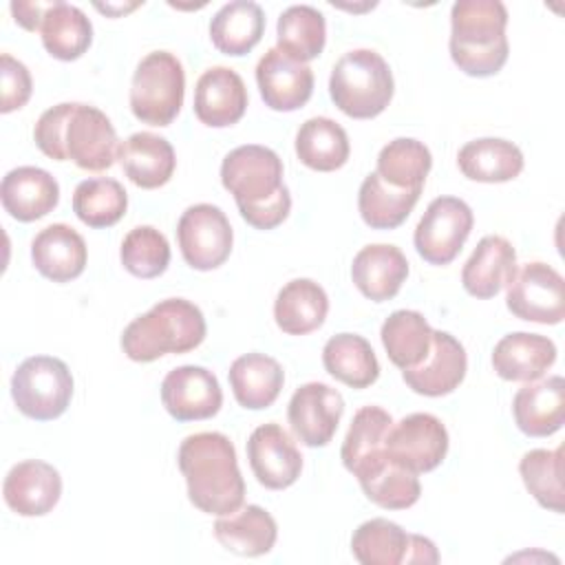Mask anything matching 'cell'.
Returning <instances> with one entry per match:
<instances>
[{"instance_id": "836d02e7", "label": "cell", "mask_w": 565, "mask_h": 565, "mask_svg": "<svg viewBox=\"0 0 565 565\" xmlns=\"http://www.w3.org/2000/svg\"><path fill=\"white\" fill-rule=\"evenodd\" d=\"M40 33L46 53L62 62L82 57L93 42V24L86 13L62 0L49 2Z\"/></svg>"}, {"instance_id": "4316f807", "label": "cell", "mask_w": 565, "mask_h": 565, "mask_svg": "<svg viewBox=\"0 0 565 565\" xmlns=\"http://www.w3.org/2000/svg\"><path fill=\"white\" fill-rule=\"evenodd\" d=\"M86 243L66 223H53L35 234L31 241V260L35 269L53 280L68 282L75 280L86 267Z\"/></svg>"}, {"instance_id": "2e32d148", "label": "cell", "mask_w": 565, "mask_h": 565, "mask_svg": "<svg viewBox=\"0 0 565 565\" xmlns=\"http://www.w3.org/2000/svg\"><path fill=\"white\" fill-rule=\"evenodd\" d=\"M161 402L177 422H199L218 413L223 391L212 371L183 364L163 377Z\"/></svg>"}, {"instance_id": "9a60e30c", "label": "cell", "mask_w": 565, "mask_h": 565, "mask_svg": "<svg viewBox=\"0 0 565 565\" xmlns=\"http://www.w3.org/2000/svg\"><path fill=\"white\" fill-rule=\"evenodd\" d=\"M344 413L342 395L322 382H307L289 399L287 419L294 435L309 448L327 446Z\"/></svg>"}, {"instance_id": "ab89813d", "label": "cell", "mask_w": 565, "mask_h": 565, "mask_svg": "<svg viewBox=\"0 0 565 565\" xmlns=\"http://www.w3.org/2000/svg\"><path fill=\"white\" fill-rule=\"evenodd\" d=\"M430 166V150L422 141L411 137H397L380 150L375 172L393 188L422 190Z\"/></svg>"}, {"instance_id": "4dcf8cb0", "label": "cell", "mask_w": 565, "mask_h": 565, "mask_svg": "<svg viewBox=\"0 0 565 565\" xmlns=\"http://www.w3.org/2000/svg\"><path fill=\"white\" fill-rule=\"evenodd\" d=\"M216 541L238 556H263L271 552L278 525L260 505H245L214 523Z\"/></svg>"}, {"instance_id": "7a4b0ae2", "label": "cell", "mask_w": 565, "mask_h": 565, "mask_svg": "<svg viewBox=\"0 0 565 565\" xmlns=\"http://www.w3.org/2000/svg\"><path fill=\"white\" fill-rule=\"evenodd\" d=\"M179 470L188 483V499L205 514L225 516L245 499V481L236 450L223 433H194L179 446Z\"/></svg>"}, {"instance_id": "f6af8a7d", "label": "cell", "mask_w": 565, "mask_h": 565, "mask_svg": "<svg viewBox=\"0 0 565 565\" xmlns=\"http://www.w3.org/2000/svg\"><path fill=\"white\" fill-rule=\"evenodd\" d=\"M73 110L71 102L51 106L44 110L33 128V139L35 146L55 161H66V150H64V128L68 121V115Z\"/></svg>"}, {"instance_id": "9c48e42d", "label": "cell", "mask_w": 565, "mask_h": 565, "mask_svg": "<svg viewBox=\"0 0 565 565\" xmlns=\"http://www.w3.org/2000/svg\"><path fill=\"white\" fill-rule=\"evenodd\" d=\"M177 241L183 260L192 269L210 271L230 258L234 232L221 207L196 203L181 214L177 223Z\"/></svg>"}, {"instance_id": "4fadbf2b", "label": "cell", "mask_w": 565, "mask_h": 565, "mask_svg": "<svg viewBox=\"0 0 565 565\" xmlns=\"http://www.w3.org/2000/svg\"><path fill=\"white\" fill-rule=\"evenodd\" d=\"M64 150L82 170L102 172L117 159V132L110 119L95 106L73 104L64 128Z\"/></svg>"}, {"instance_id": "1f68e13d", "label": "cell", "mask_w": 565, "mask_h": 565, "mask_svg": "<svg viewBox=\"0 0 565 565\" xmlns=\"http://www.w3.org/2000/svg\"><path fill=\"white\" fill-rule=\"evenodd\" d=\"M329 311L324 289L311 278L289 280L276 296L274 318L280 331L289 335H307L322 327Z\"/></svg>"}, {"instance_id": "277c9868", "label": "cell", "mask_w": 565, "mask_h": 565, "mask_svg": "<svg viewBox=\"0 0 565 565\" xmlns=\"http://www.w3.org/2000/svg\"><path fill=\"white\" fill-rule=\"evenodd\" d=\"M205 331V318L194 302L166 298L124 329L121 349L132 362H152L166 353L196 349Z\"/></svg>"}, {"instance_id": "52a82bcc", "label": "cell", "mask_w": 565, "mask_h": 565, "mask_svg": "<svg viewBox=\"0 0 565 565\" xmlns=\"http://www.w3.org/2000/svg\"><path fill=\"white\" fill-rule=\"evenodd\" d=\"M11 397L18 411L31 419H57L71 404L73 375L60 358H26L11 377Z\"/></svg>"}, {"instance_id": "60d3db41", "label": "cell", "mask_w": 565, "mask_h": 565, "mask_svg": "<svg viewBox=\"0 0 565 565\" xmlns=\"http://www.w3.org/2000/svg\"><path fill=\"white\" fill-rule=\"evenodd\" d=\"M128 194L108 177L86 179L73 192V212L88 227H110L126 214Z\"/></svg>"}, {"instance_id": "e575fe53", "label": "cell", "mask_w": 565, "mask_h": 565, "mask_svg": "<svg viewBox=\"0 0 565 565\" xmlns=\"http://www.w3.org/2000/svg\"><path fill=\"white\" fill-rule=\"evenodd\" d=\"M322 364L331 377L351 386L366 388L380 377V362L369 340L358 333H338L322 349Z\"/></svg>"}, {"instance_id": "6da1fadb", "label": "cell", "mask_w": 565, "mask_h": 565, "mask_svg": "<svg viewBox=\"0 0 565 565\" xmlns=\"http://www.w3.org/2000/svg\"><path fill=\"white\" fill-rule=\"evenodd\" d=\"M221 183L234 194L241 216L256 230L278 227L291 210L282 161L271 148L247 143L230 150L221 163Z\"/></svg>"}, {"instance_id": "f35d334b", "label": "cell", "mask_w": 565, "mask_h": 565, "mask_svg": "<svg viewBox=\"0 0 565 565\" xmlns=\"http://www.w3.org/2000/svg\"><path fill=\"white\" fill-rule=\"evenodd\" d=\"M388 360L402 371L417 366L430 351L433 329L419 311L397 309L393 311L380 331Z\"/></svg>"}, {"instance_id": "7bdbcfd3", "label": "cell", "mask_w": 565, "mask_h": 565, "mask_svg": "<svg viewBox=\"0 0 565 565\" xmlns=\"http://www.w3.org/2000/svg\"><path fill=\"white\" fill-rule=\"evenodd\" d=\"M121 265L137 278H157L170 265L168 238L152 225L132 227L119 247Z\"/></svg>"}, {"instance_id": "7c38bea8", "label": "cell", "mask_w": 565, "mask_h": 565, "mask_svg": "<svg viewBox=\"0 0 565 565\" xmlns=\"http://www.w3.org/2000/svg\"><path fill=\"white\" fill-rule=\"evenodd\" d=\"M384 450L417 475L430 472L448 452V430L430 413H411L391 426Z\"/></svg>"}, {"instance_id": "8d00e7d4", "label": "cell", "mask_w": 565, "mask_h": 565, "mask_svg": "<svg viewBox=\"0 0 565 565\" xmlns=\"http://www.w3.org/2000/svg\"><path fill=\"white\" fill-rule=\"evenodd\" d=\"M419 194L422 190L393 188L377 172H371L360 185L358 210L369 227L395 230L408 218L415 203L419 201Z\"/></svg>"}, {"instance_id": "d6986e66", "label": "cell", "mask_w": 565, "mask_h": 565, "mask_svg": "<svg viewBox=\"0 0 565 565\" xmlns=\"http://www.w3.org/2000/svg\"><path fill=\"white\" fill-rule=\"evenodd\" d=\"M466 369L468 358L463 344L448 331L433 329L428 355L417 366L402 371V377L411 391L426 397H441L463 382Z\"/></svg>"}, {"instance_id": "b9f144b4", "label": "cell", "mask_w": 565, "mask_h": 565, "mask_svg": "<svg viewBox=\"0 0 565 565\" xmlns=\"http://www.w3.org/2000/svg\"><path fill=\"white\" fill-rule=\"evenodd\" d=\"M521 479L541 508L563 512V446L556 450L534 448L519 461Z\"/></svg>"}, {"instance_id": "f1b7e54d", "label": "cell", "mask_w": 565, "mask_h": 565, "mask_svg": "<svg viewBox=\"0 0 565 565\" xmlns=\"http://www.w3.org/2000/svg\"><path fill=\"white\" fill-rule=\"evenodd\" d=\"M232 393L243 408L260 411L276 402L282 391V366L265 353H245L227 371Z\"/></svg>"}, {"instance_id": "f546056e", "label": "cell", "mask_w": 565, "mask_h": 565, "mask_svg": "<svg viewBox=\"0 0 565 565\" xmlns=\"http://www.w3.org/2000/svg\"><path fill=\"white\" fill-rule=\"evenodd\" d=\"M459 170L466 179L479 183L512 181L523 170V152L516 143L499 137L468 141L457 154Z\"/></svg>"}, {"instance_id": "c3c4849f", "label": "cell", "mask_w": 565, "mask_h": 565, "mask_svg": "<svg viewBox=\"0 0 565 565\" xmlns=\"http://www.w3.org/2000/svg\"><path fill=\"white\" fill-rule=\"evenodd\" d=\"M95 7H97L99 11H106V13H119V11H124V13H126V11H130V9L139 7V4H132V7H110V4H106V7H104V4H95Z\"/></svg>"}, {"instance_id": "8992f818", "label": "cell", "mask_w": 565, "mask_h": 565, "mask_svg": "<svg viewBox=\"0 0 565 565\" xmlns=\"http://www.w3.org/2000/svg\"><path fill=\"white\" fill-rule=\"evenodd\" d=\"M185 73L177 55L148 53L135 68L130 84V110L148 126H170L183 106Z\"/></svg>"}, {"instance_id": "484cf974", "label": "cell", "mask_w": 565, "mask_h": 565, "mask_svg": "<svg viewBox=\"0 0 565 565\" xmlns=\"http://www.w3.org/2000/svg\"><path fill=\"white\" fill-rule=\"evenodd\" d=\"M556 362V344L547 335L516 331L503 335L492 351V369L508 382L541 380Z\"/></svg>"}, {"instance_id": "ac0fdd59", "label": "cell", "mask_w": 565, "mask_h": 565, "mask_svg": "<svg viewBox=\"0 0 565 565\" xmlns=\"http://www.w3.org/2000/svg\"><path fill=\"white\" fill-rule=\"evenodd\" d=\"M256 84L265 106L291 113L309 102L313 93V71L274 46L256 64Z\"/></svg>"}, {"instance_id": "30bf717a", "label": "cell", "mask_w": 565, "mask_h": 565, "mask_svg": "<svg viewBox=\"0 0 565 565\" xmlns=\"http://www.w3.org/2000/svg\"><path fill=\"white\" fill-rule=\"evenodd\" d=\"M351 552L362 565L437 563L439 554L430 539L408 534L388 519H371L358 525L351 536Z\"/></svg>"}, {"instance_id": "ee69618b", "label": "cell", "mask_w": 565, "mask_h": 565, "mask_svg": "<svg viewBox=\"0 0 565 565\" xmlns=\"http://www.w3.org/2000/svg\"><path fill=\"white\" fill-rule=\"evenodd\" d=\"M393 426V417L380 408V406H362L349 426V433L342 441V463L347 470H351L362 457L384 446L386 435Z\"/></svg>"}, {"instance_id": "e0dca14e", "label": "cell", "mask_w": 565, "mask_h": 565, "mask_svg": "<svg viewBox=\"0 0 565 565\" xmlns=\"http://www.w3.org/2000/svg\"><path fill=\"white\" fill-rule=\"evenodd\" d=\"M247 459L254 477L269 490H285L300 477L302 455L278 424L254 428L247 439Z\"/></svg>"}, {"instance_id": "5bb4252c", "label": "cell", "mask_w": 565, "mask_h": 565, "mask_svg": "<svg viewBox=\"0 0 565 565\" xmlns=\"http://www.w3.org/2000/svg\"><path fill=\"white\" fill-rule=\"evenodd\" d=\"M349 472L358 477L366 499L384 510H406L419 501L417 472L397 463L384 446L362 457Z\"/></svg>"}, {"instance_id": "cb8c5ba5", "label": "cell", "mask_w": 565, "mask_h": 565, "mask_svg": "<svg viewBox=\"0 0 565 565\" xmlns=\"http://www.w3.org/2000/svg\"><path fill=\"white\" fill-rule=\"evenodd\" d=\"M408 276V260L399 247L373 243L362 247L351 263L353 285L373 302H384L397 296Z\"/></svg>"}, {"instance_id": "83f0119b", "label": "cell", "mask_w": 565, "mask_h": 565, "mask_svg": "<svg viewBox=\"0 0 565 565\" xmlns=\"http://www.w3.org/2000/svg\"><path fill=\"white\" fill-rule=\"evenodd\" d=\"M117 159L126 177L143 188L154 190L166 185L177 168L174 148L166 137L154 132H132L126 141L119 143Z\"/></svg>"}, {"instance_id": "603a6c76", "label": "cell", "mask_w": 565, "mask_h": 565, "mask_svg": "<svg viewBox=\"0 0 565 565\" xmlns=\"http://www.w3.org/2000/svg\"><path fill=\"white\" fill-rule=\"evenodd\" d=\"M0 201L4 212L15 221L31 223L55 210L60 201V185L51 172L35 166H20L4 174Z\"/></svg>"}, {"instance_id": "bcb514c9", "label": "cell", "mask_w": 565, "mask_h": 565, "mask_svg": "<svg viewBox=\"0 0 565 565\" xmlns=\"http://www.w3.org/2000/svg\"><path fill=\"white\" fill-rule=\"evenodd\" d=\"M0 88H2L0 113H11L22 108L29 102L33 90L29 68L9 53L0 55Z\"/></svg>"}, {"instance_id": "3957f363", "label": "cell", "mask_w": 565, "mask_h": 565, "mask_svg": "<svg viewBox=\"0 0 565 565\" xmlns=\"http://www.w3.org/2000/svg\"><path fill=\"white\" fill-rule=\"evenodd\" d=\"M508 9L499 0H459L450 9V57L472 77L497 75L508 62Z\"/></svg>"}, {"instance_id": "ffe728a7", "label": "cell", "mask_w": 565, "mask_h": 565, "mask_svg": "<svg viewBox=\"0 0 565 565\" xmlns=\"http://www.w3.org/2000/svg\"><path fill=\"white\" fill-rule=\"evenodd\" d=\"M62 494L60 472L40 459L15 463L2 483L4 503L20 516H42L51 512Z\"/></svg>"}, {"instance_id": "d590c367", "label": "cell", "mask_w": 565, "mask_h": 565, "mask_svg": "<svg viewBox=\"0 0 565 565\" xmlns=\"http://www.w3.org/2000/svg\"><path fill=\"white\" fill-rule=\"evenodd\" d=\"M347 130L329 117H311L296 132V154L300 163L318 172H333L349 159Z\"/></svg>"}, {"instance_id": "ba28073f", "label": "cell", "mask_w": 565, "mask_h": 565, "mask_svg": "<svg viewBox=\"0 0 565 565\" xmlns=\"http://www.w3.org/2000/svg\"><path fill=\"white\" fill-rule=\"evenodd\" d=\"M475 216L466 201L457 196H437L428 203L415 227V249L430 265H448L461 252L470 236Z\"/></svg>"}, {"instance_id": "d4e9b609", "label": "cell", "mask_w": 565, "mask_h": 565, "mask_svg": "<svg viewBox=\"0 0 565 565\" xmlns=\"http://www.w3.org/2000/svg\"><path fill=\"white\" fill-rule=\"evenodd\" d=\"M516 274V252L499 234L483 236L461 269L463 289L481 300L497 296Z\"/></svg>"}, {"instance_id": "5b68a950", "label": "cell", "mask_w": 565, "mask_h": 565, "mask_svg": "<svg viewBox=\"0 0 565 565\" xmlns=\"http://www.w3.org/2000/svg\"><path fill=\"white\" fill-rule=\"evenodd\" d=\"M393 73L386 60L371 49L347 51L331 68L329 95L353 119L377 117L393 99Z\"/></svg>"}, {"instance_id": "d6a6232c", "label": "cell", "mask_w": 565, "mask_h": 565, "mask_svg": "<svg viewBox=\"0 0 565 565\" xmlns=\"http://www.w3.org/2000/svg\"><path fill=\"white\" fill-rule=\"evenodd\" d=\"M265 13L252 0L223 4L210 20V40L225 55H245L263 38Z\"/></svg>"}, {"instance_id": "74e56055", "label": "cell", "mask_w": 565, "mask_h": 565, "mask_svg": "<svg viewBox=\"0 0 565 565\" xmlns=\"http://www.w3.org/2000/svg\"><path fill=\"white\" fill-rule=\"evenodd\" d=\"M324 40L327 22L316 7L291 4L280 13L276 24V49L287 57L307 64L322 53Z\"/></svg>"}, {"instance_id": "8fae6325", "label": "cell", "mask_w": 565, "mask_h": 565, "mask_svg": "<svg viewBox=\"0 0 565 565\" xmlns=\"http://www.w3.org/2000/svg\"><path fill=\"white\" fill-rule=\"evenodd\" d=\"M505 305L521 320L558 324L565 318L563 276L547 263H527L508 282Z\"/></svg>"}, {"instance_id": "44dd1931", "label": "cell", "mask_w": 565, "mask_h": 565, "mask_svg": "<svg viewBox=\"0 0 565 565\" xmlns=\"http://www.w3.org/2000/svg\"><path fill=\"white\" fill-rule=\"evenodd\" d=\"M247 108V88L243 77L227 66L207 68L194 88V115L210 128L236 124Z\"/></svg>"}, {"instance_id": "7402d4cb", "label": "cell", "mask_w": 565, "mask_h": 565, "mask_svg": "<svg viewBox=\"0 0 565 565\" xmlns=\"http://www.w3.org/2000/svg\"><path fill=\"white\" fill-rule=\"evenodd\" d=\"M512 415L527 437H550L565 419V382L561 375L525 382L512 399Z\"/></svg>"}, {"instance_id": "7dc6e473", "label": "cell", "mask_w": 565, "mask_h": 565, "mask_svg": "<svg viewBox=\"0 0 565 565\" xmlns=\"http://www.w3.org/2000/svg\"><path fill=\"white\" fill-rule=\"evenodd\" d=\"M46 9L49 4H40V2H11V13L15 22L26 31H40Z\"/></svg>"}]
</instances>
